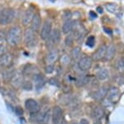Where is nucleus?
<instances>
[{
    "label": "nucleus",
    "mask_w": 124,
    "mask_h": 124,
    "mask_svg": "<svg viewBox=\"0 0 124 124\" xmlns=\"http://www.w3.org/2000/svg\"><path fill=\"white\" fill-rule=\"evenodd\" d=\"M104 30H105V32H106V33H108V34H111L112 33V31L109 29H108V28L104 27Z\"/></svg>",
    "instance_id": "obj_38"
},
{
    "label": "nucleus",
    "mask_w": 124,
    "mask_h": 124,
    "mask_svg": "<svg viewBox=\"0 0 124 124\" xmlns=\"http://www.w3.org/2000/svg\"><path fill=\"white\" fill-rule=\"evenodd\" d=\"M93 65V59L91 57L85 56V57L81 58L79 60L78 62V67L81 71H88L91 68Z\"/></svg>",
    "instance_id": "obj_7"
},
{
    "label": "nucleus",
    "mask_w": 124,
    "mask_h": 124,
    "mask_svg": "<svg viewBox=\"0 0 124 124\" xmlns=\"http://www.w3.org/2000/svg\"><path fill=\"white\" fill-rule=\"evenodd\" d=\"M25 108L27 109V110L29 112L30 114H36L37 113H39L41 110V106L40 104L34 99H28L25 101Z\"/></svg>",
    "instance_id": "obj_4"
},
{
    "label": "nucleus",
    "mask_w": 124,
    "mask_h": 124,
    "mask_svg": "<svg viewBox=\"0 0 124 124\" xmlns=\"http://www.w3.org/2000/svg\"><path fill=\"white\" fill-rule=\"evenodd\" d=\"M88 82V77L86 76H80L75 80V84H76V87H83Z\"/></svg>",
    "instance_id": "obj_21"
},
{
    "label": "nucleus",
    "mask_w": 124,
    "mask_h": 124,
    "mask_svg": "<svg viewBox=\"0 0 124 124\" xmlns=\"http://www.w3.org/2000/svg\"><path fill=\"white\" fill-rule=\"evenodd\" d=\"M62 109L59 106H54L51 113L52 116V122L54 124H58L62 120Z\"/></svg>",
    "instance_id": "obj_10"
},
{
    "label": "nucleus",
    "mask_w": 124,
    "mask_h": 124,
    "mask_svg": "<svg viewBox=\"0 0 124 124\" xmlns=\"http://www.w3.org/2000/svg\"><path fill=\"white\" fill-rule=\"evenodd\" d=\"M74 25H75L74 21H71V20H67V21L63 24V25H62V32H63L64 34L70 33V32L73 30Z\"/></svg>",
    "instance_id": "obj_18"
},
{
    "label": "nucleus",
    "mask_w": 124,
    "mask_h": 124,
    "mask_svg": "<svg viewBox=\"0 0 124 124\" xmlns=\"http://www.w3.org/2000/svg\"><path fill=\"white\" fill-rule=\"evenodd\" d=\"M79 124H89V122H88L86 118H82L79 121Z\"/></svg>",
    "instance_id": "obj_35"
},
{
    "label": "nucleus",
    "mask_w": 124,
    "mask_h": 124,
    "mask_svg": "<svg viewBox=\"0 0 124 124\" xmlns=\"http://www.w3.org/2000/svg\"><path fill=\"white\" fill-rule=\"evenodd\" d=\"M97 12L100 13V14L103 13V8H101V7H97Z\"/></svg>",
    "instance_id": "obj_37"
},
{
    "label": "nucleus",
    "mask_w": 124,
    "mask_h": 124,
    "mask_svg": "<svg viewBox=\"0 0 124 124\" xmlns=\"http://www.w3.org/2000/svg\"><path fill=\"white\" fill-rule=\"evenodd\" d=\"M86 45H87L88 47L93 48V46H95V37L94 36L88 37V39H87V42H86Z\"/></svg>",
    "instance_id": "obj_29"
},
{
    "label": "nucleus",
    "mask_w": 124,
    "mask_h": 124,
    "mask_svg": "<svg viewBox=\"0 0 124 124\" xmlns=\"http://www.w3.org/2000/svg\"><path fill=\"white\" fill-rule=\"evenodd\" d=\"M106 49L107 47L106 46H101L93 54V58L92 59L94 61H100L103 58H105L106 52Z\"/></svg>",
    "instance_id": "obj_12"
},
{
    "label": "nucleus",
    "mask_w": 124,
    "mask_h": 124,
    "mask_svg": "<svg viewBox=\"0 0 124 124\" xmlns=\"http://www.w3.org/2000/svg\"><path fill=\"white\" fill-rule=\"evenodd\" d=\"M24 41L25 45L29 47L34 46L37 44V38L35 36V32L31 29H27L24 33Z\"/></svg>",
    "instance_id": "obj_3"
},
{
    "label": "nucleus",
    "mask_w": 124,
    "mask_h": 124,
    "mask_svg": "<svg viewBox=\"0 0 124 124\" xmlns=\"http://www.w3.org/2000/svg\"><path fill=\"white\" fill-rule=\"evenodd\" d=\"M6 53H7V47L4 45L0 44V56L5 54Z\"/></svg>",
    "instance_id": "obj_34"
},
{
    "label": "nucleus",
    "mask_w": 124,
    "mask_h": 124,
    "mask_svg": "<svg viewBox=\"0 0 124 124\" xmlns=\"http://www.w3.org/2000/svg\"><path fill=\"white\" fill-rule=\"evenodd\" d=\"M12 55L8 53H6L5 54L0 56V67H7L10 66V64L12 62Z\"/></svg>",
    "instance_id": "obj_13"
},
{
    "label": "nucleus",
    "mask_w": 124,
    "mask_h": 124,
    "mask_svg": "<svg viewBox=\"0 0 124 124\" xmlns=\"http://www.w3.org/2000/svg\"><path fill=\"white\" fill-rule=\"evenodd\" d=\"M106 96L109 101L116 103L118 101L119 98H120V91L118 88L111 87L109 89H108V93H107Z\"/></svg>",
    "instance_id": "obj_8"
},
{
    "label": "nucleus",
    "mask_w": 124,
    "mask_h": 124,
    "mask_svg": "<svg viewBox=\"0 0 124 124\" xmlns=\"http://www.w3.org/2000/svg\"><path fill=\"white\" fill-rule=\"evenodd\" d=\"M6 37H7L6 32L3 29H0V41H3V40H6Z\"/></svg>",
    "instance_id": "obj_33"
},
{
    "label": "nucleus",
    "mask_w": 124,
    "mask_h": 124,
    "mask_svg": "<svg viewBox=\"0 0 124 124\" xmlns=\"http://www.w3.org/2000/svg\"><path fill=\"white\" fill-rule=\"evenodd\" d=\"M60 38H61L60 31L56 29L52 30V32H51L50 37H48L47 40L49 42H50V46H54V45H55V44H58L59 42Z\"/></svg>",
    "instance_id": "obj_11"
},
{
    "label": "nucleus",
    "mask_w": 124,
    "mask_h": 124,
    "mask_svg": "<svg viewBox=\"0 0 124 124\" xmlns=\"http://www.w3.org/2000/svg\"><path fill=\"white\" fill-rule=\"evenodd\" d=\"M107 93H108V88L103 86V87H101L99 89L94 93L93 97H94V99L97 101H101L106 97Z\"/></svg>",
    "instance_id": "obj_17"
},
{
    "label": "nucleus",
    "mask_w": 124,
    "mask_h": 124,
    "mask_svg": "<svg viewBox=\"0 0 124 124\" xmlns=\"http://www.w3.org/2000/svg\"><path fill=\"white\" fill-rule=\"evenodd\" d=\"M89 16H91L92 18H94V19H96L97 17V14H96L94 11H91L90 12H89Z\"/></svg>",
    "instance_id": "obj_36"
},
{
    "label": "nucleus",
    "mask_w": 124,
    "mask_h": 124,
    "mask_svg": "<svg viewBox=\"0 0 124 124\" xmlns=\"http://www.w3.org/2000/svg\"><path fill=\"white\" fill-rule=\"evenodd\" d=\"M52 32V22L49 19L45 20L42 26V29L41 30V38L42 40H47L48 37Z\"/></svg>",
    "instance_id": "obj_6"
},
{
    "label": "nucleus",
    "mask_w": 124,
    "mask_h": 124,
    "mask_svg": "<svg viewBox=\"0 0 124 124\" xmlns=\"http://www.w3.org/2000/svg\"><path fill=\"white\" fill-rule=\"evenodd\" d=\"M116 54V48L114 45L109 46V47H107L106 49V55H105V58L107 61L111 60L112 58L114 57Z\"/></svg>",
    "instance_id": "obj_19"
},
{
    "label": "nucleus",
    "mask_w": 124,
    "mask_h": 124,
    "mask_svg": "<svg viewBox=\"0 0 124 124\" xmlns=\"http://www.w3.org/2000/svg\"><path fill=\"white\" fill-rule=\"evenodd\" d=\"M41 25V19L38 14H35L31 22V29L33 32H38Z\"/></svg>",
    "instance_id": "obj_14"
},
{
    "label": "nucleus",
    "mask_w": 124,
    "mask_h": 124,
    "mask_svg": "<svg viewBox=\"0 0 124 124\" xmlns=\"http://www.w3.org/2000/svg\"><path fill=\"white\" fill-rule=\"evenodd\" d=\"M64 42H65V45H66V46H71L72 45H73V42H74V37H73V35L70 34L67 37H66Z\"/></svg>",
    "instance_id": "obj_27"
},
{
    "label": "nucleus",
    "mask_w": 124,
    "mask_h": 124,
    "mask_svg": "<svg viewBox=\"0 0 124 124\" xmlns=\"http://www.w3.org/2000/svg\"><path fill=\"white\" fill-rule=\"evenodd\" d=\"M104 109L101 106H97L95 107L94 109H93V117L97 119V120H100L103 118L104 116Z\"/></svg>",
    "instance_id": "obj_22"
},
{
    "label": "nucleus",
    "mask_w": 124,
    "mask_h": 124,
    "mask_svg": "<svg viewBox=\"0 0 124 124\" xmlns=\"http://www.w3.org/2000/svg\"><path fill=\"white\" fill-rule=\"evenodd\" d=\"M70 62H71V58H70V56L67 55V54H64L62 56V58H61V63L62 65H68Z\"/></svg>",
    "instance_id": "obj_28"
},
{
    "label": "nucleus",
    "mask_w": 124,
    "mask_h": 124,
    "mask_svg": "<svg viewBox=\"0 0 124 124\" xmlns=\"http://www.w3.org/2000/svg\"><path fill=\"white\" fill-rule=\"evenodd\" d=\"M10 82L13 88H20L23 85V82H24V75L21 72H16Z\"/></svg>",
    "instance_id": "obj_9"
},
{
    "label": "nucleus",
    "mask_w": 124,
    "mask_h": 124,
    "mask_svg": "<svg viewBox=\"0 0 124 124\" xmlns=\"http://www.w3.org/2000/svg\"><path fill=\"white\" fill-rule=\"evenodd\" d=\"M15 18V11L11 8H3L0 10V24L7 25L12 22Z\"/></svg>",
    "instance_id": "obj_2"
},
{
    "label": "nucleus",
    "mask_w": 124,
    "mask_h": 124,
    "mask_svg": "<svg viewBox=\"0 0 124 124\" xmlns=\"http://www.w3.org/2000/svg\"><path fill=\"white\" fill-rule=\"evenodd\" d=\"M116 68L119 72L124 73V57L120 58L118 61H117Z\"/></svg>",
    "instance_id": "obj_25"
},
{
    "label": "nucleus",
    "mask_w": 124,
    "mask_h": 124,
    "mask_svg": "<svg viewBox=\"0 0 124 124\" xmlns=\"http://www.w3.org/2000/svg\"><path fill=\"white\" fill-rule=\"evenodd\" d=\"M96 76L97 78L99 79V80L102 81V80H106V79L109 77V71L106 68H101L100 69L99 71L97 72L96 74Z\"/></svg>",
    "instance_id": "obj_20"
},
{
    "label": "nucleus",
    "mask_w": 124,
    "mask_h": 124,
    "mask_svg": "<svg viewBox=\"0 0 124 124\" xmlns=\"http://www.w3.org/2000/svg\"><path fill=\"white\" fill-rule=\"evenodd\" d=\"M15 112L17 116H22L24 114V109L21 106H16L15 108Z\"/></svg>",
    "instance_id": "obj_31"
},
{
    "label": "nucleus",
    "mask_w": 124,
    "mask_h": 124,
    "mask_svg": "<svg viewBox=\"0 0 124 124\" xmlns=\"http://www.w3.org/2000/svg\"><path fill=\"white\" fill-rule=\"evenodd\" d=\"M71 56L75 60L77 59H80V56H81V50L79 47H75L73 50H71Z\"/></svg>",
    "instance_id": "obj_26"
},
{
    "label": "nucleus",
    "mask_w": 124,
    "mask_h": 124,
    "mask_svg": "<svg viewBox=\"0 0 124 124\" xmlns=\"http://www.w3.org/2000/svg\"><path fill=\"white\" fill-rule=\"evenodd\" d=\"M58 58V52L57 50L53 49L51 50L46 56V62L48 65H53L57 61Z\"/></svg>",
    "instance_id": "obj_15"
},
{
    "label": "nucleus",
    "mask_w": 124,
    "mask_h": 124,
    "mask_svg": "<svg viewBox=\"0 0 124 124\" xmlns=\"http://www.w3.org/2000/svg\"><path fill=\"white\" fill-rule=\"evenodd\" d=\"M16 71L12 69L6 70V71H4L3 72V79L6 81H11V78L13 77Z\"/></svg>",
    "instance_id": "obj_23"
},
{
    "label": "nucleus",
    "mask_w": 124,
    "mask_h": 124,
    "mask_svg": "<svg viewBox=\"0 0 124 124\" xmlns=\"http://www.w3.org/2000/svg\"><path fill=\"white\" fill-rule=\"evenodd\" d=\"M21 87L24 88V90H32V84L31 81H24L23 82V85Z\"/></svg>",
    "instance_id": "obj_30"
},
{
    "label": "nucleus",
    "mask_w": 124,
    "mask_h": 124,
    "mask_svg": "<svg viewBox=\"0 0 124 124\" xmlns=\"http://www.w3.org/2000/svg\"><path fill=\"white\" fill-rule=\"evenodd\" d=\"M51 116V111L50 107H45L42 111L37 114V121L39 124H47L50 121Z\"/></svg>",
    "instance_id": "obj_5"
},
{
    "label": "nucleus",
    "mask_w": 124,
    "mask_h": 124,
    "mask_svg": "<svg viewBox=\"0 0 124 124\" xmlns=\"http://www.w3.org/2000/svg\"><path fill=\"white\" fill-rule=\"evenodd\" d=\"M54 71V65H47V66L46 67V72L47 74L53 73Z\"/></svg>",
    "instance_id": "obj_32"
},
{
    "label": "nucleus",
    "mask_w": 124,
    "mask_h": 124,
    "mask_svg": "<svg viewBox=\"0 0 124 124\" xmlns=\"http://www.w3.org/2000/svg\"><path fill=\"white\" fill-rule=\"evenodd\" d=\"M106 10L110 13H117L118 11V7L116 3H106Z\"/></svg>",
    "instance_id": "obj_24"
},
{
    "label": "nucleus",
    "mask_w": 124,
    "mask_h": 124,
    "mask_svg": "<svg viewBox=\"0 0 124 124\" xmlns=\"http://www.w3.org/2000/svg\"><path fill=\"white\" fill-rule=\"evenodd\" d=\"M22 40V31L19 26L11 27L7 33L6 41L11 46H16L20 43Z\"/></svg>",
    "instance_id": "obj_1"
},
{
    "label": "nucleus",
    "mask_w": 124,
    "mask_h": 124,
    "mask_svg": "<svg viewBox=\"0 0 124 124\" xmlns=\"http://www.w3.org/2000/svg\"><path fill=\"white\" fill-rule=\"evenodd\" d=\"M34 12L33 11L31 10V9H29L27 10L26 11L24 12V16H23V18H22V24L24 25V26H27L29 25V24H31L32 22V20L34 16Z\"/></svg>",
    "instance_id": "obj_16"
}]
</instances>
